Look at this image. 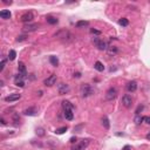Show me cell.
I'll return each instance as SVG.
<instances>
[{
  "label": "cell",
  "instance_id": "15",
  "mask_svg": "<svg viewBox=\"0 0 150 150\" xmlns=\"http://www.w3.org/2000/svg\"><path fill=\"white\" fill-rule=\"evenodd\" d=\"M18 69H19V74H22V75H27V73H26V66H25V63L22 61H20L19 63H18Z\"/></svg>",
  "mask_w": 150,
  "mask_h": 150
},
{
  "label": "cell",
  "instance_id": "12",
  "mask_svg": "<svg viewBox=\"0 0 150 150\" xmlns=\"http://www.w3.org/2000/svg\"><path fill=\"white\" fill-rule=\"evenodd\" d=\"M37 114H38L37 107H30V108L24 110V115H26V116H35Z\"/></svg>",
  "mask_w": 150,
  "mask_h": 150
},
{
  "label": "cell",
  "instance_id": "25",
  "mask_svg": "<svg viewBox=\"0 0 150 150\" xmlns=\"http://www.w3.org/2000/svg\"><path fill=\"white\" fill-rule=\"evenodd\" d=\"M118 24H120L121 26H123V27H127L129 25V21H128V19H126V18H122V19L118 20Z\"/></svg>",
  "mask_w": 150,
  "mask_h": 150
},
{
  "label": "cell",
  "instance_id": "28",
  "mask_svg": "<svg viewBox=\"0 0 150 150\" xmlns=\"http://www.w3.org/2000/svg\"><path fill=\"white\" fill-rule=\"evenodd\" d=\"M20 121V118H19V115H18V114H14V115H13V122H14V124L15 126H18V124H19V122Z\"/></svg>",
  "mask_w": 150,
  "mask_h": 150
},
{
  "label": "cell",
  "instance_id": "24",
  "mask_svg": "<svg viewBox=\"0 0 150 150\" xmlns=\"http://www.w3.org/2000/svg\"><path fill=\"white\" fill-rule=\"evenodd\" d=\"M15 56H17V52H15L14 49H11L10 53H8V60L13 61V60L15 59Z\"/></svg>",
  "mask_w": 150,
  "mask_h": 150
},
{
  "label": "cell",
  "instance_id": "22",
  "mask_svg": "<svg viewBox=\"0 0 150 150\" xmlns=\"http://www.w3.org/2000/svg\"><path fill=\"white\" fill-rule=\"evenodd\" d=\"M88 26H89V22L84 21V20H81V21L76 22V27L77 28H84V27H88Z\"/></svg>",
  "mask_w": 150,
  "mask_h": 150
},
{
  "label": "cell",
  "instance_id": "23",
  "mask_svg": "<svg viewBox=\"0 0 150 150\" xmlns=\"http://www.w3.org/2000/svg\"><path fill=\"white\" fill-rule=\"evenodd\" d=\"M49 62H51V63H52L54 67H58V66H59V59H58L56 56H54V55L49 56Z\"/></svg>",
  "mask_w": 150,
  "mask_h": 150
},
{
  "label": "cell",
  "instance_id": "16",
  "mask_svg": "<svg viewBox=\"0 0 150 150\" xmlns=\"http://www.w3.org/2000/svg\"><path fill=\"white\" fill-rule=\"evenodd\" d=\"M62 108H63V110H73L74 106L69 101L65 100V101H62Z\"/></svg>",
  "mask_w": 150,
  "mask_h": 150
},
{
  "label": "cell",
  "instance_id": "5",
  "mask_svg": "<svg viewBox=\"0 0 150 150\" xmlns=\"http://www.w3.org/2000/svg\"><path fill=\"white\" fill-rule=\"evenodd\" d=\"M88 144H89V140H82L81 142L76 143V144L74 145V147L72 148V150H84L88 147Z\"/></svg>",
  "mask_w": 150,
  "mask_h": 150
},
{
  "label": "cell",
  "instance_id": "3",
  "mask_svg": "<svg viewBox=\"0 0 150 150\" xmlns=\"http://www.w3.org/2000/svg\"><path fill=\"white\" fill-rule=\"evenodd\" d=\"M93 42L95 44V46L97 47L100 51H107V48H108V45H107V42L103 41V40H101V39H98V38H94Z\"/></svg>",
  "mask_w": 150,
  "mask_h": 150
},
{
  "label": "cell",
  "instance_id": "13",
  "mask_svg": "<svg viewBox=\"0 0 150 150\" xmlns=\"http://www.w3.org/2000/svg\"><path fill=\"white\" fill-rule=\"evenodd\" d=\"M20 97H21V95L20 94H12V95H8L5 97V101L6 102H14V101H18V100H20Z\"/></svg>",
  "mask_w": 150,
  "mask_h": 150
},
{
  "label": "cell",
  "instance_id": "35",
  "mask_svg": "<svg viewBox=\"0 0 150 150\" xmlns=\"http://www.w3.org/2000/svg\"><path fill=\"white\" fill-rule=\"evenodd\" d=\"M91 33H93V34H101L100 31H96V30H91Z\"/></svg>",
  "mask_w": 150,
  "mask_h": 150
},
{
  "label": "cell",
  "instance_id": "29",
  "mask_svg": "<svg viewBox=\"0 0 150 150\" xmlns=\"http://www.w3.org/2000/svg\"><path fill=\"white\" fill-rule=\"evenodd\" d=\"M26 39H27V37H26V35H19V37L17 38V41L18 42H21V41H25Z\"/></svg>",
  "mask_w": 150,
  "mask_h": 150
},
{
  "label": "cell",
  "instance_id": "10",
  "mask_svg": "<svg viewBox=\"0 0 150 150\" xmlns=\"http://www.w3.org/2000/svg\"><path fill=\"white\" fill-rule=\"evenodd\" d=\"M69 90H70V88L67 83H60L58 86V91H59L60 95H65V94L69 93Z\"/></svg>",
  "mask_w": 150,
  "mask_h": 150
},
{
  "label": "cell",
  "instance_id": "34",
  "mask_svg": "<svg viewBox=\"0 0 150 150\" xmlns=\"http://www.w3.org/2000/svg\"><path fill=\"white\" fill-rule=\"evenodd\" d=\"M122 150H131V147H130V145H124Z\"/></svg>",
  "mask_w": 150,
  "mask_h": 150
},
{
  "label": "cell",
  "instance_id": "32",
  "mask_svg": "<svg viewBox=\"0 0 150 150\" xmlns=\"http://www.w3.org/2000/svg\"><path fill=\"white\" fill-rule=\"evenodd\" d=\"M142 110H143V106H138L137 109H136V111H135V114H136V115H140V113Z\"/></svg>",
  "mask_w": 150,
  "mask_h": 150
},
{
  "label": "cell",
  "instance_id": "9",
  "mask_svg": "<svg viewBox=\"0 0 150 150\" xmlns=\"http://www.w3.org/2000/svg\"><path fill=\"white\" fill-rule=\"evenodd\" d=\"M33 13L32 12H26L24 13V14L21 15V18H20V20H21L22 22H25V24H30L31 21L33 20Z\"/></svg>",
  "mask_w": 150,
  "mask_h": 150
},
{
  "label": "cell",
  "instance_id": "11",
  "mask_svg": "<svg viewBox=\"0 0 150 150\" xmlns=\"http://www.w3.org/2000/svg\"><path fill=\"white\" fill-rule=\"evenodd\" d=\"M126 89H127V91H129V93H134V91H136L137 90V82L136 81L128 82V83L126 84Z\"/></svg>",
  "mask_w": 150,
  "mask_h": 150
},
{
  "label": "cell",
  "instance_id": "20",
  "mask_svg": "<svg viewBox=\"0 0 150 150\" xmlns=\"http://www.w3.org/2000/svg\"><path fill=\"white\" fill-rule=\"evenodd\" d=\"M46 20H47V22H48L49 25H55V24L59 22V20H58L55 17H52V15H48V17L46 18Z\"/></svg>",
  "mask_w": 150,
  "mask_h": 150
},
{
  "label": "cell",
  "instance_id": "26",
  "mask_svg": "<svg viewBox=\"0 0 150 150\" xmlns=\"http://www.w3.org/2000/svg\"><path fill=\"white\" fill-rule=\"evenodd\" d=\"M65 131H67V127H61V128L55 129L54 133L56 134V135H62V134H63Z\"/></svg>",
  "mask_w": 150,
  "mask_h": 150
},
{
  "label": "cell",
  "instance_id": "33",
  "mask_svg": "<svg viewBox=\"0 0 150 150\" xmlns=\"http://www.w3.org/2000/svg\"><path fill=\"white\" fill-rule=\"evenodd\" d=\"M143 121H144L145 123H148V124H150V117H149V116H145V117H143Z\"/></svg>",
  "mask_w": 150,
  "mask_h": 150
},
{
  "label": "cell",
  "instance_id": "2",
  "mask_svg": "<svg viewBox=\"0 0 150 150\" xmlns=\"http://www.w3.org/2000/svg\"><path fill=\"white\" fill-rule=\"evenodd\" d=\"M80 94H81L82 97H88V96L94 94V89L90 84L84 83V84H82L81 88H80Z\"/></svg>",
  "mask_w": 150,
  "mask_h": 150
},
{
  "label": "cell",
  "instance_id": "19",
  "mask_svg": "<svg viewBox=\"0 0 150 150\" xmlns=\"http://www.w3.org/2000/svg\"><path fill=\"white\" fill-rule=\"evenodd\" d=\"M63 115H65V118H66V120H68V121H72L74 118L73 110H65Z\"/></svg>",
  "mask_w": 150,
  "mask_h": 150
},
{
  "label": "cell",
  "instance_id": "18",
  "mask_svg": "<svg viewBox=\"0 0 150 150\" xmlns=\"http://www.w3.org/2000/svg\"><path fill=\"white\" fill-rule=\"evenodd\" d=\"M101 123H102V126L104 127V129H106V130H108V129L110 128V122H109L108 117H106V116H103V117H102Z\"/></svg>",
  "mask_w": 150,
  "mask_h": 150
},
{
  "label": "cell",
  "instance_id": "36",
  "mask_svg": "<svg viewBox=\"0 0 150 150\" xmlns=\"http://www.w3.org/2000/svg\"><path fill=\"white\" fill-rule=\"evenodd\" d=\"M74 77H81V73H75L74 74Z\"/></svg>",
  "mask_w": 150,
  "mask_h": 150
},
{
  "label": "cell",
  "instance_id": "40",
  "mask_svg": "<svg viewBox=\"0 0 150 150\" xmlns=\"http://www.w3.org/2000/svg\"><path fill=\"white\" fill-rule=\"evenodd\" d=\"M38 95H39V96H42V90H39V91H38Z\"/></svg>",
  "mask_w": 150,
  "mask_h": 150
},
{
  "label": "cell",
  "instance_id": "39",
  "mask_svg": "<svg viewBox=\"0 0 150 150\" xmlns=\"http://www.w3.org/2000/svg\"><path fill=\"white\" fill-rule=\"evenodd\" d=\"M75 141H76V138H74V137H72V138H70V142H72V143H74Z\"/></svg>",
  "mask_w": 150,
  "mask_h": 150
},
{
  "label": "cell",
  "instance_id": "7",
  "mask_svg": "<svg viewBox=\"0 0 150 150\" xmlns=\"http://www.w3.org/2000/svg\"><path fill=\"white\" fill-rule=\"evenodd\" d=\"M55 82H56V75H54V74H52L51 76H48L46 80L44 81V84L46 87H52L55 84Z\"/></svg>",
  "mask_w": 150,
  "mask_h": 150
},
{
  "label": "cell",
  "instance_id": "21",
  "mask_svg": "<svg viewBox=\"0 0 150 150\" xmlns=\"http://www.w3.org/2000/svg\"><path fill=\"white\" fill-rule=\"evenodd\" d=\"M94 68H95L97 72H103L104 70L103 63H102V62H100V61H96L95 62V65H94Z\"/></svg>",
  "mask_w": 150,
  "mask_h": 150
},
{
  "label": "cell",
  "instance_id": "27",
  "mask_svg": "<svg viewBox=\"0 0 150 150\" xmlns=\"http://www.w3.org/2000/svg\"><path fill=\"white\" fill-rule=\"evenodd\" d=\"M134 122H135L136 124H141V123L143 122V117H142V116H140V115H136L135 118H134Z\"/></svg>",
  "mask_w": 150,
  "mask_h": 150
},
{
  "label": "cell",
  "instance_id": "14",
  "mask_svg": "<svg viewBox=\"0 0 150 150\" xmlns=\"http://www.w3.org/2000/svg\"><path fill=\"white\" fill-rule=\"evenodd\" d=\"M107 53H108L110 56H114V55H116L118 53V48L116 46H109L108 48H107Z\"/></svg>",
  "mask_w": 150,
  "mask_h": 150
},
{
  "label": "cell",
  "instance_id": "38",
  "mask_svg": "<svg viewBox=\"0 0 150 150\" xmlns=\"http://www.w3.org/2000/svg\"><path fill=\"white\" fill-rule=\"evenodd\" d=\"M0 121H1V124H4V126H5V124H6V121L4 120V118H1V120H0Z\"/></svg>",
  "mask_w": 150,
  "mask_h": 150
},
{
  "label": "cell",
  "instance_id": "8",
  "mask_svg": "<svg viewBox=\"0 0 150 150\" xmlns=\"http://www.w3.org/2000/svg\"><path fill=\"white\" fill-rule=\"evenodd\" d=\"M122 104L126 107V108H130L131 104H133V97H131L130 95H128V94L124 95L122 97Z\"/></svg>",
  "mask_w": 150,
  "mask_h": 150
},
{
  "label": "cell",
  "instance_id": "30",
  "mask_svg": "<svg viewBox=\"0 0 150 150\" xmlns=\"http://www.w3.org/2000/svg\"><path fill=\"white\" fill-rule=\"evenodd\" d=\"M6 59H3V61H1V63H0V72H3L4 70V68H5V66H6Z\"/></svg>",
  "mask_w": 150,
  "mask_h": 150
},
{
  "label": "cell",
  "instance_id": "1",
  "mask_svg": "<svg viewBox=\"0 0 150 150\" xmlns=\"http://www.w3.org/2000/svg\"><path fill=\"white\" fill-rule=\"evenodd\" d=\"M54 38L62 40V41H67V40H72V39H73V35L70 34V32H69V31L61 30V31H59V32L55 33Z\"/></svg>",
  "mask_w": 150,
  "mask_h": 150
},
{
  "label": "cell",
  "instance_id": "17",
  "mask_svg": "<svg viewBox=\"0 0 150 150\" xmlns=\"http://www.w3.org/2000/svg\"><path fill=\"white\" fill-rule=\"evenodd\" d=\"M11 12L8 10H3L1 12H0V18L1 19H4V20H8L11 18Z\"/></svg>",
  "mask_w": 150,
  "mask_h": 150
},
{
  "label": "cell",
  "instance_id": "6",
  "mask_svg": "<svg viewBox=\"0 0 150 150\" xmlns=\"http://www.w3.org/2000/svg\"><path fill=\"white\" fill-rule=\"evenodd\" d=\"M39 27H40L39 24H31L30 22V24H25L22 30H24L25 32H34V31H37Z\"/></svg>",
  "mask_w": 150,
  "mask_h": 150
},
{
  "label": "cell",
  "instance_id": "41",
  "mask_svg": "<svg viewBox=\"0 0 150 150\" xmlns=\"http://www.w3.org/2000/svg\"><path fill=\"white\" fill-rule=\"evenodd\" d=\"M145 137H147V140H150V133H149V134H148V135H147V136H145Z\"/></svg>",
  "mask_w": 150,
  "mask_h": 150
},
{
  "label": "cell",
  "instance_id": "4",
  "mask_svg": "<svg viewBox=\"0 0 150 150\" xmlns=\"http://www.w3.org/2000/svg\"><path fill=\"white\" fill-rule=\"evenodd\" d=\"M116 96H117V89L115 87H110L106 91V100H108V101H113Z\"/></svg>",
  "mask_w": 150,
  "mask_h": 150
},
{
  "label": "cell",
  "instance_id": "37",
  "mask_svg": "<svg viewBox=\"0 0 150 150\" xmlns=\"http://www.w3.org/2000/svg\"><path fill=\"white\" fill-rule=\"evenodd\" d=\"M3 3H4V4H6V5H11V4H12V1H6V0H4Z\"/></svg>",
  "mask_w": 150,
  "mask_h": 150
},
{
  "label": "cell",
  "instance_id": "31",
  "mask_svg": "<svg viewBox=\"0 0 150 150\" xmlns=\"http://www.w3.org/2000/svg\"><path fill=\"white\" fill-rule=\"evenodd\" d=\"M37 135L44 136V135H45V130H44L42 128H38V129H37Z\"/></svg>",
  "mask_w": 150,
  "mask_h": 150
}]
</instances>
